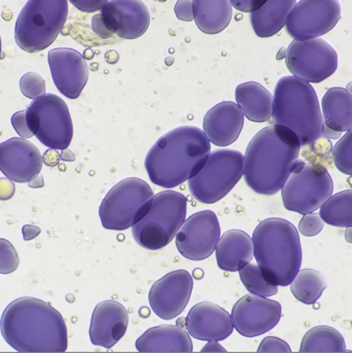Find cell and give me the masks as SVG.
<instances>
[{"instance_id":"cell-13","label":"cell","mask_w":352,"mask_h":353,"mask_svg":"<svg viewBox=\"0 0 352 353\" xmlns=\"http://www.w3.org/2000/svg\"><path fill=\"white\" fill-rule=\"evenodd\" d=\"M341 19L339 0H301L295 3L286 21V31L297 41L325 35Z\"/></svg>"},{"instance_id":"cell-40","label":"cell","mask_w":352,"mask_h":353,"mask_svg":"<svg viewBox=\"0 0 352 353\" xmlns=\"http://www.w3.org/2000/svg\"><path fill=\"white\" fill-rule=\"evenodd\" d=\"M68 1L84 13H94V12L101 11V8L109 0H68Z\"/></svg>"},{"instance_id":"cell-1","label":"cell","mask_w":352,"mask_h":353,"mask_svg":"<svg viewBox=\"0 0 352 353\" xmlns=\"http://www.w3.org/2000/svg\"><path fill=\"white\" fill-rule=\"evenodd\" d=\"M0 331L17 352L63 353L68 349L63 315L35 297H21L8 305L1 315Z\"/></svg>"},{"instance_id":"cell-2","label":"cell","mask_w":352,"mask_h":353,"mask_svg":"<svg viewBox=\"0 0 352 353\" xmlns=\"http://www.w3.org/2000/svg\"><path fill=\"white\" fill-rule=\"evenodd\" d=\"M301 147L297 135L287 127L273 125L261 130L250 141L244 157L248 187L257 194H277L295 169Z\"/></svg>"},{"instance_id":"cell-38","label":"cell","mask_w":352,"mask_h":353,"mask_svg":"<svg viewBox=\"0 0 352 353\" xmlns=\"http://www.w3.org/2000/svg\"><path fill=\"white\" fill-rule=\"evenodd\" d=\"M259 353H290V348L288 343L281 339L275 338V336H267L264 339L263 342L260 345L257 349Z\"/></svg>"},{"instance_id":"cell-12","label":"cell","mask_w":352,"mask_h":353,"mask_svg":"<svg viewBox=\"0 0 352 353\" xmlns=\"http://www.w3.org/2000/svg\"><path fill=\"white\" fill-rule=\"evenodd\" d=\"M286 65L293 77L309 83H319L337 71L338 53L321 37L295 39L286 52Z\"/></svg>"},{"instance_id":"cell-24","label":"cell","mask_w":352,"mask_h":353,"mask_svg":"<svg viewBox=\"0 0 352 353\" xmlns=\"http://www.w3.org/2000/svg\"><path fill=\"white\" fill-rule=\"evenodd\" d=\"M215 252L222 270L237 272L253 259V241L244 231L229 230L219 237Z\"/></svg>"},{"instance_id":"cell-46","label":"cell","mask_w":352,"mask_h":353,"mask_svg":"<svg viewBox=\"0 0 352 353\" xmlns=\"http://www.w3.org/2000/svg\"><path fill=\"white\" fill-rule=\"evenodd\" d=\"M43 185H45V183H43V177L41 173L35 179L29 181V187L32 189L43 188Z\"/></svg>"},{"instance_id":"cell-19","label":"cell","mask_w":352,"mask_h":353,"mask_svg":"<svg viewBox=\"0 0 352 353\" xmlns=\"http://www.w3.org/2000/svg\"><path fill=\"white\" fill-rule=\"evenodd\" d=\"M129 313L115 301L99 303L92 313L90 340L94 346L110 349L127 332Z\"/></svg>"},{"instance_id":"cell-29","label":"cell","mask_w":352,"mask_h":353,"mask_svg":"<svg viewBox=\"0 0 352 353\" xmlns=\"http://www.w3.org/2000/svg\"><path fill=\"white\" fill-rule=\"evenodd\" d=\"M300 352H346L345 339L337 329L330 326H317L306 332L302 340Z\"/></svg>"},{"instance_id":"cell-30","label":"cell","mask_w":352,"mask_h":353,"mask_svg":"<svg viewBox=\"0 0 352 353\" xmlns=\"http://www.w3.org/2000/svg\"><path fill=\"white\" fill-rule=\"evenodd\" d=\"M290 285L293 296L305 305L315 304L327 288L325 277L313 269L300 270Z\"/></svg>"},{"instance_id":"cell-5","label":"cell","mask_w":352,"mask_h":353,"mask_svg":"<svg viewBox=\"0 0 352 353\" xmlns=\"http://www.w3.org/2000/svg\"><path fill=\"white\" fill-rule=\"evenodd\" d=\"M273 121L299 137L302 145H311L323 137V113L315 89L297 77H282L273 95Z\"/></svg>"},{"instance_id":"cell-16","label":"cell","mask_w":352,"mask_h":353,"mask_svg":"<svg viewBox=\"0 0 352 353\" xmlns=\"http://www.w3.org/2000/svg\"><path fill=\"white\" fill-rule=\"evenodd\" d=\"M192 290L193 279L188 271H172L152 285L149 292L150 306L163 320H173L185 310Z\"/></svg>"},{"instance_id":"cell-41","label":"cell","mask_w":352,"mask_h":353,"mask_svg":"<svg viewBox=\"0 0 352 353\" xmlns=\"http://www.w3.org/2000/svg\"><path fill=\"white\" fill-rule=\"evenodd\" d=\"M174 13L179 21H194L192 0H177V3L174 7Z\"/></svg>"},{"instance_id":"cell-8","label":"cell","mask_w":352,"mask_h":353,"mask_svg":"<svg viewBox=\"0 0 352 353\" xmlns=\"http://www.w3.org/2000/svg\"><path fill=\"white\" fill-rule=\"evenodd\" d=\"M153 197V190L143 179H123L114 185L101 201V225L107 230L124 231L131 228L147 214Z\"/></svg>"},{"instance_id":"cell-7","label":"cell","mask_w":352,"mask_h":353,"mask_svg":"<svg viewBox=\"0 0 352 353\" xmlns=\"http://www.w3.org/2000/svg\"><path fill=\"white\" fill-rule=\"evenodd\" d=\"M187 216V197L166 190L154 195L147 214L132 227L136 243L148 250H159L173 241Z\"/></svg>"},{"instance_id":"cell-20","label":"cell","mask_w":352,"mask_h":353,"mask_svg":"<svg viewBox=\"0 0 352 353\" xmlns=\"http://www.w3.org/2000/svg\"><path fill=\"white\" fill-rule=\"evenodd\" d=\"M186 328L193 339L219 342L231 336L234 327L231 315L225 309L213 303L203 302L188 313Z\"/></svg>"},{"instance_id":"cell-27","label":"cell","mask_w":352,"mask_h":353,"mask_svg":"<svg viewBox=\"0 0 352 353\" xmlns=\"http://www.w3.org/2000/svg\"><path fill=\"white\" fill-rule=\"evenodd\" d=\"M192 10L197 28L210 35L221 33L231 21L229 0H192Z\"/></svg>"},{"instance_id":"cell-23","label":"cell","mask_w":352,"mask_h":353,"mask_svg":"<svg viewBox=\"0 0 352 353\" xmlns=\"http://www.w3.org/2000/svg\"><path fill=\"white\" fill-rule=\"evenodd\" d=\"M135 347L144 353H190L193 344L189 332L173 325H162L146 331L136 341Z\"/></svg>"},{"instance_id":"cell-10","label":"cell","mask_w":352,"mask_h":353,"mask_svg":"<svg viewBox=\"0 0 352 353\" xmlns=\"http://www.w3.org/2000/svg\"><path fill=\"white\" fill-rule=\"evenodd\" d=\"M281 191L285 208L305 215L321 208L331 196L333 181L323 165L297 161Z\"/></svg>"},{"instance_id":"cell-48","label":"cell","mask_w":352,"mask_h":353,"mask_svg":"<svg viewBox=\"0 0 352 353\" xmlns=\"http://www.w3.org/2000/svg\"><path fill=\"white\" fill-rule=\"evenodd\" d=\"M61 159L63 161H73L74 159H75V157H74L71 151L65 149V150H63V152H61Z\"/></svg>"},{"instance_id":"cell-6","label":"cell","mask_w":352,"mask_h":353,"mask_svg":"<svg viewBox=\"0 0 352 353\" xmlns=\"http://www.w3.org/2000/svg\"><path fill=\"white\" fill-rule=\"evenodd\" d=\"M69 15L68 0H28L15 23V41L28 53L49 48Z\"/></svg>"},{"instance_id":"cell-49","label":"cell","mask_w":352,"mask_h":353,"mask_svg":"<svg viewBox=\"0 0 352 353\" xmlns=\"http://www.w3.org/2000/svg\"><path fill=\"white\" fill-rule=\"evenodd\" d=\"M345 239L347 243L352 244V226L347 227L345 231Z\"/></svg>"},{"instance_id":"cell-21","label":"cell","mask_w":352,"mask_h":353,"mask_svg":"<svg viewBox=\"0 0 352 353\" xmlns=\"http://www.w3.org/2000/svg\"><path fill=\"white\" fill-rule=\"evenodd\" d=\"M241 108L233 101H223L206 113L204 132L210 143L217 147H227L235 143L245 123Z\"/></svg>"},{"instance_id":"cell-42","label":"cell","mask_w":352,"mask_h":353,"mask_svg":"<svg viewBox=\"0 0 352 353\" xmlns=\"http://www.w3.org/2000/svg\"><path fill=\"white\" fill-rule=\"evenodd\" d=\"M229 1L232 8H235L244 13H252L261 9L267 0H229Z\"/></svg>"},{"instance_id":"cell-26","label":"cell","mask_w":352,"mask_h":353,"mask_svg":"<svg viewBox=\"0 0 352 353\" xmlns=\"http://www.w3.org/2000/svg\"><path fill=\"white\" fill-rule=\"evenodd\" d=\"M297 0H267L261 9L250 13V23L254 33L266 39L277 35L287 21Z\"/></svg>"},{"instance_id":"cell-34","label":"cell","mask_w":352,"mask_h":353,"mask_svg":"<svg viewBox=\"0 0 352 353\" xmlns=\"http://www.w3.org/2000/svg\"><path fill=\"white\" fill-rule=\"evenodd\" d=\"M19 88L23 97L36 99L46 94V83L43 77L36 72H28L19 81Z\"/></svg>"},{"instance_id":"cell-25","label":"cell","mask_w":352,"mask_h":353,"mask_svg":"<svg viewBox=\"0 0 352 353\" xmlns=\"http://www.w3.org/2000/svg\"><path fill=\"white\" fill-rule=\"evenodd\" d=\"M235 99L250 121L266 123L273 115V95L261 83L247 81L235 89Z\"/></svg>"},{"instance_id":"cell-37","label":"cell","mask_w":352,"mask_h":353,"mask_svg":"<svg viewBox=\"0 0 352 353\" xmlns=\"http://www.w3.org/2000/svg\"><path fill=\"white\" fill-rule=\"evenodd\" d=\"M324 221L320 213H308L303 216L299 224V232L304 236L312 237L322 232Z\"/></svg>"},{"instance_id":"cell-50","label":"cell","mask_w":352,"mask_h":353,"mask_svg":"<svg viewBox=\"0 0 352 353\" xmlns=\"http://www.w3.org/2000/svg\"><path fill=\"white\" fill-rule=\"evenodd\" d=\"M346 90H347L349 94L352 95V81H350V83H348L347 87H346Z\"/></svg>"},{"instance_id":"cell-31","label":"cell","mask_w":352,"mask_h":353,"mask_svg":"<svg viewBox=\"0 0 352 353\" xmlns=\"http://www.w3.org/2000/svg\"><path fill=\"white\" fill-rule=\"evenodd\" d=\"M320 216L326 224L347 228L352 226V190L331 195L320 209Z\"/></svg>"},{"instance_id":"cell-18","label":"cell","mask_w":352,"mask_h":353,"mask_svg":"<svg viewBox=\"0 0 352 353\" xmlns=\"http://www.w3.org/2000/svg\"><path fill=\"white\" fill-rule=\"evenodd\" d=\"M43 155L31 141L14 137L0 143V172L15 183H29L43 168Z\"/></svg>"},{"instance_id":"cell-15","label":"cell","mask_w":352,"mask_h":353,"mask_svg":"<svg viewBox=\"0 0 352 353\" xmlns=\"http://www.w3.org/2000/svg\"><path fill=\"white\" fill-rule=\"evenodd\" d=\"M282 318V306L277 301L259 295H245L232 308L235 330L245 338H255L275 328Z\"/></svg>"},{"instance_id":"cell-14","label":"cell","mask_w":352,"mask_h":353,"mask_svg":"<svg viewBox=\"0 0 352 353\" xmlns=\"http://www.w3.org/2000/svg\"><path fill=\"white\" fill-rule=\"evenodd\" d=\"M221 237L217 214L211 210L199 211L186 219L176 234V248L186 259L203 261L213 254Z\"/></svg>"},{"instance_id":"cell-3","label":"cell","mask_w":352,"mask_h":353,"mask_svg":"<svg viewBox=\"0 0 352 353\" xmlns=\"http://www.w3.org/2000/svg\"><path fill=\"white\" fill-rule=\"evenodd\" d=\"M211 152L204 130L183 125L166 133L146 157L145 168L154 185L174 188L202 170Z\"/></svg>"},{"instance_id":"cell-9","label":"cell","mask_w":352,"mask_h":353,"mask_svg":"<svg viewBox=\"0 0 352 353\" xmlns=\"http://www.w3.org/2000/svg\"><path fill=\"white\" fill-rule=\"evenodd\" d=\"M244 175V154L222 149L210 153L205 165L188 181L189 190L199 203L211 205L226 196Z\"/></svg>"},{"instance_id":"cell-11","label":"cell","mask_w":352,"mask_h":353,"mask_svg":"<svg viewBox=\"0 0 352 353\" xmlns=\"http://www.w3.org/2000/svg\"><path fill=\"white\" fill-rule=\"evenodd\" d=\"M26 119L34 137L46 147L68 149L73 139V123L63 99L50 93L33 99L26 110Z\"/></svg>"},{"instance_id":"cell-44","label":"cell","mask_w":352,"mask_h":353,"mask_svg":"<svg viewBox=\"0 0 352 353\" xmlns=\"http://www.w3.org/2000/svg\"><path fill=\"white\" fill-rule=\"evenodd\" d=\"M41 228L33 226V225H25L23 227V235L25 241H29L35 239L38 235L41 234Z\"/></svg>"},{"instance_id":"cell-4","label":"cell","mask_w":352,"mask_h":353,"mask_svg":"<svg viewBox=\"0 0 352 353\" xmlns=\"http://www.w3.org/2000/svg\"><path fill=\"white\" fill-rule=\"evenodd\" d=\"M254 257L270 284L288 286L295 280L303 263L299 231L284 219L261 221L254 230Z\"/></svg>"},{"instance_id":"cell-22","label":"cell","mask_w":352,"mask_h":353,"mask_svg":"<svg viewBox=\"0 0 352 353\" xmlns=\"http://www.w3.org/2000/svg\"><path fill=\"white\" fill-rule=\"evenodd\" d=\"M101 13L113 18L116 35L121 39H139L149 28V10L143 0H109Z\"/></svg>"},{"instance_id":"cell-33","label":"cell","mask_w":352,"mask_h":353,"mask_svg":"<svg viewBox=\"0 0 352 353\" xmlns=\"http://www.w3.org/2000/svg\"><path fill=\"white\" fill-rule=\"evenodd\" d=\"M332 159L340 172L352 176V129L335 143L332 149Z\"/></svg>"},{"instance_id":"cell-39","label":"cell","mask_w":352,"mask_h":353,"mask_svg":"<svg viewBox=\"0 0 352 353\" xmlns=\"http://www.w3.org/2000/svg\"><path fill=\"white\" fill-rule=\"evenodd\" d=\"M11 123L13 125L14 130H15L17 134L21 139H28L34 137L29 125H28L27 119H26V111H19V112H16L15 114H13L11 119Z\"/></svg>"},{"instance_id":"cell-32","label":"cell","mask_w":352,"mask_h":353,"mask_svg":"<svg viewBox=\"0 0 352 353\" xmlns=\"http://www.w3.org/2000/svg\"><path fill=\"white\" fill-rule=\"evenodd\" d=\"M239 277L245 288L251 294L270 297L279 292V286L270 284L257 264H247L239 270Z\"/></svg>"},{"instance_id":"cell-43","label":"cell","mask_w":352,"mask_h":353,"mask_svg":"<svg viewBox=\"0 0 352 353\" xmlns=\"http://www.w3.org/2000/svg\"><path fill=\"white\" fill-rule=\"evenodd\" d=\"M15 193L13 181L10 179H0V199L7 201Z\"/></svg>"},{"instance_id":"cell-28","label":"cell","mask_w":352,"mask_h":353,"mask_svg":"<svg viewBox=\"0 0 352 353\" xmlns=\"http://www.w3.org/2000/svg\"><path fill=\"white\" fill-rule=\"evenodd\" d=\"M325 125L338 132L352 129V95L344 88H331L322 99Z\"/></svg>"},{"instance_id":"cell-17","label":"cell","mask_w":352,"mask_h":353,"mask_svg":"<svg viewBox=\"0 0 352 353\" xmlns=\"http://www.w3.org/2000/svg\"><path fill=\"white\" fill-rule=\"evenodd\" d=\"M48 63L58 91L70 99L81 97L89 79L85 57L76 50L57 48L48 53Z\"/></svg>"},{"instance_id":"cell-45","label":"cell","mask_w":352,"mask_h":353,"mask_svg":"<svg viewBox=\"0 0 352 353\" xmlns=\"http://www.w3.org/2000/svg\"><path fill=\"white\" fill-rule=\"evenodd\" d=\"M59 159H61V157L57 154V152L54 149L46 151L45 154L43 155V163L47 165H50V167H54V165H57L59 163Z\"/></svg>"},{"instance_id":"cell-36","label":"cell","mask_w":352,"mask_h":353,"mask_svg":"<svg viewBox=\"0 0 352 353\" xmlns=\"http://www.w3.org/2000/svg\"><path fill=\"white\" fill-rule=\"evenodd\" d=\"M92 31L101 39H107L116 34V26L113 18L107 14L99 13L93 16L91 21Z\"/></svg>"},{"instance_id":"cell-51","label":"cell","mask_w":352,"mask_h":353,"mask_svg":"<svg viewBox=\"0 0 352 353\" xmlns=\"http://www.w3.org/2000/svg\"><path fill=\"white\" fill-rule=\"evenodd\" d=\"M1 57H3V52H1V36H0V61H1Z\"/></svg>"},{"instance_id":"cell-47","label":"cell","mask_w":352,"mask_h":353,"mask_svg":"<svg viewBox=\"0 0 352 353\" xmlns=\"http://www.w3.org/2000/svg\"><path fill=\"white\" fill-rule=\"evenodd\" d=\"M341 133L342 132H338V131H335V130L330 129V128L327 127V125L324 127L323 137H331V139H337L341 137Z\"/></svg>"},{"instance_id":"cell-35","label":"cell","mask_w":352,"mask_h":353,"mask_svg":"<svg viewBox=\"0 0 352 353\" xmlns=\"http://www.w3.org/2000/svg\"><path fill=\"white\" fill-rule=\"evenodd\" d=\"M19 257L13 245L5 239H0V274H10L17 270Z\"/></svg>"}]
</instances>
